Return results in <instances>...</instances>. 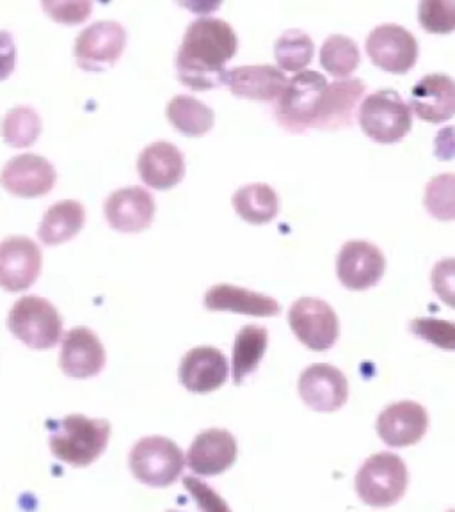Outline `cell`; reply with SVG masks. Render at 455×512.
<instances>
[{
	"label": "cell",
	"instance_id": "6da1fadb",
	"mask_svg": "<svg viewBox=\"0 0 455 512\" xmlns=\"http://www.w3.org/2000/svg\"><path fill=\"white\" fill-rule=\"evenodd\" d=\"M239 50L232 25L219 18H200L185 32L182 47L176 54L178 79L194 91L219 88L226 82V63Z\"/></svg>",
	"mask_w": 455,
	"mask_h": 512
},
{
	"label": "cell",
	"instance_id": "7a4b0ae2",
	"mask_svg": "<svg viewBox=\"0 0 455 512\" xmlns=\"http://www.w3.org/2000/svg\"><path fill=\"white\" fill-rule=\"evenodd\" d=\"M48 429L52 454L77 468L95 463L111 438V424L107 420L84 415L64 416L48 424Z\"/></svg>",
	"mask_w": 455,
	"mask_h": 512
},
{
	"label": "cell",
	"instance_id": "3957f363",
	"mask_svg": "<svg viewBox=\"0 0 455 512\" xmlns=\"http://www.w3.org/2000/svg\"><path fill=\"white\" fill-rule=\"evenodd\" d=\"M328 86V80L319 72L303 70L294 75L276 100V121L292 134L319 128Z\"/></svg>",
	"mask_w": 455,
	"mask_h": 512
},
{
	"label": "cell",
	"instance_id": "277c9868",
	"mask_svg": "<svg viewBox=\"0 0 455 512\" xmlns=\"http://www.w3.org/2000/svg\"><path fill=\"white\" fill-rule=\"evenodd\" d=\"M408 466L392 452L368 457L356 473V493L370 507H392L408 489Z\"/></svg>",
	"mask_w": 455,
	"mask_h": 512
},
{
	"label": "cell",
	"instance_id": "5b68a950",
	"mask_svg": "<svg viewBox=\"0 0 455 512\" xmlns=\"http://www.w3.org/2000/svg\"><path fill=\"white\" fill-rule=\"evenodd\" d=\"M358 121L365 136L379 144L400 143L413 128V111L392 89H381L361 102Z\"/></svg>",
	"mask_w": 455,
	"mask_h": 512
},
{
	"label": "cell",
	"instance_id": "8992f818",
	"mask_svg": "<svg viewBox=\"0 0 455 512\" xmlns=\"http://www.w3.org/2000/svg\"><path fill=\"white\" fill-rule=\"evenodd\" d=\"M8 328L27 347L45 351L59 344L63 335V320L47 299L27 296L16 301L11 308Z\"/></svg>",
	"mask_w": 455,
	"mask_h": 512
},
{
	"label": "cell",
	"instance_id": "52a82bcc",
	"mask_svg": "<svg viewBox=\"0 0 455 512\" xmlns=\"http://www.w3.org/2000/svg\"><path fill=\"white\" fill-rule=\"evenodd\" d=\"M184 452L164 436L137 441L130 452V470L150 488H168L184 470Z\"/></svg>",
	"mask_w": 455,
	"mask_h": 512
},
{
	"label": "cell",
	"instance_id": "ba28073f",
	"mask_svg": "<svg viewBox=\"0 0 455 512\" xmlns=\"http://www.w3.org/2000/svg\"><path fill=\"white\" fill-rule=\"evenodd\" d=\"M288 324L299 342L312 351H328L340 335V322L335 310L326 301L315 297H303L292 304Z\"/></svg>",
	"mask_w": 455,
	"mask_h": 512
},
{
	"label": "cell",
	"instance_id": "9c48e42d",
	"mask_svg": "<svg viewBox=\"0 0 455 512\" xmlns=\"http://www.w3.org/2000/svg\"><path fill=\"white\" fill-rule=\"evenodd\" d=\"M127 45V32L123 25L102 20L80 32L75 41V59L86 72H105L120 61Z\"/></svg>",
	"mask_w": 455,
	"mask_h": 512
},
{
	"label": "cell",
	"instance_id": "30bf717a",
	"mask_svg": "<svg viewBox=\"0 0 455 512\" xmlns=\"http://www.w3.org/2000/svg\"><path fill=\"white\" fill-rule=\"evenodd\" d=\"M365 48L377 68L393 75L408 73L418 61V41L402 25H377L368 34Z\"/></svg>",
	"mask_w": 455,
	"mask_h": 512
},
{
	"label": "cell",
	"instance_id": "8fae6325",
	"mask_svg": "<svg viewBox=\"0 0 455 512\" xmlns=\"http://www.w3.org/2000/svg\"><path fill=\"white\" fill-rule=\"evenodd\" d=\"M386 272V258L376 244L367 240L345 242L336 256V276L349 290L376 287Z\"/></svg>",
	"mask_w": 455,
	"mask_h": 512
},
{
	"label": "cell",
	"instance_id": "7c38bea8",
	"mask_svg": "<svg viewBox=\"0 0 455 512\" xmlns=\"http://www.w3.org/2000/svg\"><path fill=\"white\" fill-rule=\"evenodd\" d=\"M299 395L308 408L317 413H335L349 397V383L340 368L315 363L299 377Z\"/></svg>",
	"mask_w": 455,
	"mask_h": 512
},
{
	"label": "cell",
	"instance_id": "4fadbf2b",
	"mask_svg": "<svg viewBox=\"0 0 455 512\" xmlns=\"http://www.w3.org/2000/svg\"><path fill=\"white\" fill-rule=\"evenodd\" d=\"M41 249L29 237L13 235L0 242V287L22 292L34 285L41 271Z\"/></svg>",
	"mask_w": 455,
	"mask_h": 512
},
{
	"label": "cell",
	"instance_id": "5bb4252c",
	"mask_svg": "<svg viewBox=\"0 0 455 512\" xmlns=\"http://www.w3.org/2000/svg\"><path fill=\"white\" fill-rule=\"evenodd\" d=\"M376 429L388 447H411L422 441L429 429V413L422 404L413 400L395 402L383 409L377 418Z\"/></svg>",
	"mask_w": 455,
	"mask_h": 512
},
{
	"label": "cell",
	"instance_id": "9a60e30c",
	"mask_svg": "<svg viewBox=\"0 0 455 512\" xmlns=\"http://www.w3.org/2000/svg\"><path fill=\"white\" fill-rule=\"evenodd\" d=\"M56 178V168L45 157L25 153L4 166L0 184L18 198H38L54 189Z\"/></svg>",
	"mask_w": 455,
	"mask_h": 512
},
{
	"label": "cell",
	"instance_id": "2e32d148",
	"mask_svg": "<svg viewBox=\"0 0 455 512\" xmlns=\"http://www.w3.org/2000/svg\"><path fill=\"white\" fill-rule=\"evenodd\" d=\"M239 456V445L232 432L208 429L198 434L187 452V464L201 477H216L230 470Z\"/></svg>",
	"mask_w": 455,
	"mask_h": 512
},
{
	"label": "cell",
	"instance_id": "e0dca14e",
	"mask_svg": "<svg viewBox=\"0 0 455 512\" xmlns=\"http://www.w3.org/2000/svg\"><path fill=\"white\" fill-rule=\"evenodd\" d=\"M104 212L116 232L139 233L153 223L155 200L141 187H128L112 192L105 201Z\"/></svg>",
	"mask_w": 455,
	"mask_h": 512
},
{
	"label": "cell",
	"instance_id": "ac0fdd59",
	"mask_svg": "<svg viewBox=\"0 0 455 512\" xmlns=\"http://www.w3.org/2000/svg\"><path fill=\"white\" fill-rule=\"evenodd\" d=\"M59 365L66 376L75 379L98 376L105 367L104 345L91 329H72L61 342Z\"/></svg>",
	"mask_w": 455,
	"mask_h": 512
},
{
	"label": "cell",
	"instance_id": "d6986e66",
	"mask_svg": "<svg viewBox=\"0 0 455 512\" xmlns=\"http://www.w3.org/2000/svg\"><path fill=\"white\" fill-rule=\"evenodd\" d=\"M411 109L427 123H445L455 116V80L445 73H432L416 82L411 91Z\"/></svg>",
	"mask_w": 455,
	"mask_h": 512
},
{
	"label": "cell",
	"instance_id": "ffe728a7",
	"mask_svg": "<svg viewBox=\"0 0 455 512\" xmlns=\"http://www.w3.org/2000/svg\"><path fill=\"white\" fill-rule=\"evenodd\" d=\"M137 171L144 184L157 191H168L184 180V153L168 141H157L139 155Z\"/></svg>",
	"mask_w": 455,
	"mask_h": 512
},
{
	"label": "cell",
	"instance_id": "44dd1931",
	"mask_svg": "<svg viewBox=\"0 0 455 512\" xmlns=\"http://www.w3.org/2000/svg\"><path fill=\"white\" fill-rule=\"evenodd\" d=\"M228 360L216 347H196L180 365V381L192 393H210L228 379Z\"/></svg>",
	"mask_w": 455,
	"mask_h": 512
},
{
	"label": "cell",
	"instance_id": "7402d4cb",
	"mask_svg": "<svg viewBox=\"0 0 455 512\" xmlns=\"http://www.w3.org/2000/svg\"><path fill=\"white\" fill-rule=\"evenodd\" d=\"M288 79L281 68L271 64H256V66H237L228 70L226 84L233 95L249 98L255 102H276Z\"/></svg>",
	"mask_w": 455,
	"mask_h": 512
},
{
	"label": "cell",
	"instance_id": "603a6c76",
	"mask_svg": "<svg viewBox=\"0 0 455 512\" xmlns=\"http://www.w3.org/2000/svg\"><path fill=\"white\" fill-rule=\"evenodd\" d=\"M205 306L212 312H233L253 317H276L281 306L276 299L246 288L221 283L205 294Z\"/></svg>",
	"mask_w": 455,
	"mask_h": 512
},
{
	"label": "cell",
	"instance_id": "cb8c5ba5",
	"mask_svg": "<svg viewBox=\"0 0 455 512\" xmlns=\"http://www.w3.org/2000/svg\"><path fill=\"white\" fill-rule=\"evenodd\" d=\"M365 95V82L361 79H338L326 91L324 111L317 130H340L351 127L356 109Z\"/></svg>",
	"mask_w": 455,
	"mask_h": 512
},
{
	"label": "cell",
	"instance_id": "d4e9b609",
	"mask_svg": "<svg viewBox=\"0 0 455 512\" xmlns=\"http://www.w3.org/2000/svg\"><path fill=\"white\" fill-rule=\"evenodd\" d=\"M86 223V210L79 201H59L48 208L38 230L43 244L59 246L72 240Z\"/></svg>",
	"mask_w": 455,
	"mask_h": 512
},
{
	"label": "cell",
	"instance_id": "484cf974",
	"mask_svg": "<svg viewBox=\"0 0 455 512\" xmlns=\"http://www.w3.org/2000/svg\"><path fill=\"white\" fill-rule=\"evenodd\" d=\"M267 344V329L260 326H244L240 329L232 351V374L235 384L244 383V379L255 372L264 358Z\"/></svg>",
	"mask_w": 455,
	"mask_h": 512
},
{
	"label": "cell",
	"instance_id": "4316f807",
	"mask_svg": "<svg viewBox=\"0 0 455 512\" xmlns=\"http://www.w3.org/2000/svg\"><path fill=\"white\" fill-rule=\"evenodd\" d=\"M233 208L251 224L271 223L280 212V198L271 185L251 184L233 194Z\"/></svg>",
	"mask_w": 455,
	"mask_h": 512
},
{
	"label": "cell",
	"instance_id": "83f0119b",
	"mask_svg": "<svg viewBox=\"0 0 455 512\" xmlns=\"http://www.w3.org/2000/svg\"><path fill=\"white\" fill-rule=\"evenodd\" d=\"M168 120L184 136L200 137L212 130L216 114L196 98L178 95L169 102Z\"/></svg>",
	"mask_w": 455,
	"mask_h": 512
},
{
	"label": "cell",
	"instance_id": "f1b7e54d",
	"mask_svg": "<svg viewBox=\"0 0 455 512\" xmlns=\"http://www.w3.org/2000/svg\"><path fill=\"white\" fill-rule=\"evenodd\" d=\"M358 45L342 34H333L320 48V64L335 79H347L360 66Z\"/></svg>",
	"mask_w": 455,
	"mask_h": 512
},
{
	"label": "cell",
	"instance_id": "f546056e",
	"mask_svg": "<svg viewBox=\"0 0 455 512\" xmlns=\"http://www.w3.org/2000/svg\"><path fill=\"white\" fill-rule=\"evenodd\" d=\"M313 52L312 38L299 29L283 32L274 45V57L283 72H303L312 63Z\"/></svg>",
	"mask_w": 455,
	"mask_h": 512
},
{
	"label": "cell",
	"instance_id": "4dcf8cb0",
	"mask_svg": "<svg viewBox=\"0 0 455 512\" xmlns=\"http://www.w3.org/2000/svg\"><path fill=\"white\" fill-rule=\"evenodd\" d=\"M40 134V116L31 107H15L2 120V137L13 148H29Z\"/></svg>",
	"mask_w": 455,
	"mask_h": 512
},
{
	"label": "cell",
	"instance_id": "1f68e13d",
	"mask_svg": "<svg viewBox=\"0 0 455 512\" xmlns=\"http://www.w3.org/2000/svg\"><path fill=\"white\" fill-rule=\"evenodd\" d=\"M424 207L438 221L455 219V175L434 176L425 185Z\"/></svg>",
	"mask_w": 455,
	"mask_h": 512
},
{
	"label": "cell",
	"instance_id": "d6a6232c",
	"mask_svg": "<svg viewBox=\"0 0 455 512\" xmlns=\"http://www.w3.org/2000/svg\"><path fill=\"white\" fill-rule=\"evenodd\" d=\"M418 22L431 34L455 31V0H420Z\"/></svg>",
	"mask_w": 455,
	"mask_h": 512
},
{
	"label": "cell",
	"instance_id": "836d02e7",
	"mask_svg": "<svg viewBox=\"0 0 455 512\" xmlns=\"http://www.w3.org/2000/svg\"><path fill=\"white\" fill-rule=\"evenodd\" d=\"M409 329L420 340L443 349V351H455V322L432 317H420L411 320Z\"/></svg>",
	"mask_w": 455,
	"mask_h": 512
},
{
	"label": "cell",
	"instance_id": "e575fe53",
	"mask_svg": "<svg viewBox=\"0 0 455 512\" xmlns=\"http://www.w3.org/2000/svg\"><path fill=\"white\" fill-rule=\"evenodd\" d=\"M41 6L57 24L79 25L91 15L93 0H41Z\"/></svg>",
	"mask_w": 455,
	"mask_h": 512
},
{
	"label": "cell",
	"instance_id": "d590c367",
	"mask_svg": "<svg viewBox=\"0 0 455 512\" xmlns=\"http://www.w3.org/2000/svg\"><path fill=\"white\" fill-rule=\"evenodd\" d=\"M431 283L436 296L455 310V258H445L434 265Z\"/></svg>",
	"mask_w": 455,
	"mask_h": 512
},
{
	"label": "cell",
	"instance_id": "8d00e7d4",
	"mask_svg": "<svg viewBox=\"0 0 455 512\" xmlns=\"http://www.w3.org/2000/svg\"><path fill=\"white\" fill-rule=\"evenodd\" d=\"M16 47L13 36L6 31H0V82L8 79L15 70Z\"/></svg>",
	"mask_w": 455,
	"mask_h": 512
},
{
	"label": "cell",
	"instance_id": "74e56055",
	"mask_svg": "<svg viewBox=\"0 0 455 512\" xmlns=\"http://www.w3.org/2000/svg\"><path fill=\"white\" fill-rule=\"evenodd\" d=\"M178 6L189 9L194 15H210L223 6L224 0H175Z\"/></svg>",
	"mask_w": 455,
	"mask_h": 512
}]
</instances>
